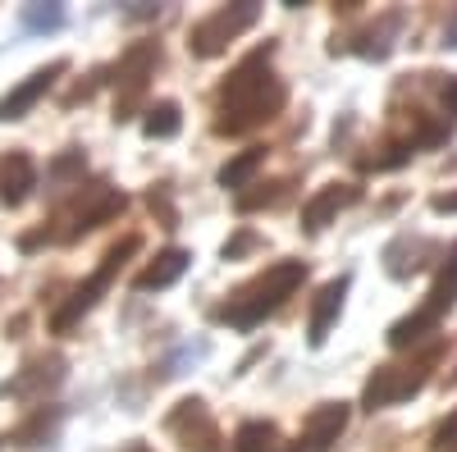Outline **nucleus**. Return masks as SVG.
I'll list each match as a JSON object with an SVG mask.
<instances>
[{
	"instance_id": "20e7f679",
	"label": "nucleus",
	"mask_w": 457,
	"mask_h": 452,
	"mask_svg": "<svg viewBox=\"0 0 457 452\" xmlns=\"http://www.w3.org/2000/svg\"><path fill=\"white\" fill-rule=\"evenodd\" d=\"M129 251H137V238H124L120 247H114V251L101 260V270H96V275H92V279H87L79 292L69 297V307H60V311H55V320H51V325H55V333H64V329H69L73 320H79L83 311H92V307H96V297L105 292V284L114 279V270L124 266V256H129Z\"/></svg>"
},
{
	"instance_id": "7ed1b4c3",
	"label": "nucleus",
	"mask_w": 457,
	"mask_h": 452,
	"mask_svg": "<svg viewBox=\"0 0 457 452\" xmlns=\"http://www.w3.org/2000/svg\"><path fill=\"white\" fill-rule=\"evenodd\" d=\"M256 19H261V10L252 5V0H243V5H224V10H215L211 19H202L193 32H187V51L211 60V55H220L228 42H234L238 32H247Z\"/></svg>"
},
{
	"instance_id": "0eeeda50",
	"label": "nucleus",
	"mask_w": 457,
	"mask_h": 452,
	"mask_svg": "<svg viewBox=\"0 0 457 452\" xmlns=\"http://www.w3.org/2000/svg\"><path fill=\"white\" fill-rule=\"evenodd\" d=\"M361 197V187H348V183H329V187H320V193L302 206V229L307 234H320L325 224L343 210V206H353Z\"/></svg>"
},
{
	"instance_id": "5701e85b",
	"label": "nucleus",
	"mask_w": 457,
	"mask_h": 452,
	"mask_svg": "<svg viewBox=\"0 0 457 452\" xmlns=\"http://www.w3.org/2000/svg\"><path fill=\"white\" fill-rule=\"evenodd\" d=\"M444 110L457 115V78H448V87H444Z\"/></svg>"
},
{
	"instance_id": "9b49d317",
	"label": "nucleus",
	"mask_w": 457,
	"mask_h": 452,
	"mask_svg": "<svg viewBox=\"0 0 457 452\" xmlns=\"http://www.w3.org/2000/svg\"><path fill=\"white\" fill-rule=\"evenodd\" d=\"M187 260H193V256H187L183 247L161 251V256H156V260H151V266L137 275V288H142V292H151V288H170V284L187 270Z\"/></svg>"
},
{
	"instance_id": "6e6552de",
	"label": "nucleus",
	"mask_w": 457,
	"mask_h": 452,
	"mask_svg": "<svg viewBox=\"0 0 457 452\" xmlns=\"http://www.w3.org/2000/svg\"><path fill=\"white\" fill-rule=\"evenodd\" d=\"M60 73H64V64H51V69H37V73H32L28 83H19V87H14V92L5 96V101H0V119H5V124H10V119H23L28 110H32L37 101H42V96L51 92V83L60 78Z\"/></svg>"
},
{
	"instance_id": "f03ea898",
	"label": "nucleus",
	"mask_w": 457,
	"mask_h": 452,
	"mask_svg": "<svg viewBox=\"0 0 457 452\" xmlns=\"http://www.w3.org/2000/svg\"><path fill=\"white\" fill-rule=\"evenodd\" d=\"M302 279H307V266H302V260H279V266H270L247 292H238V301H234V307H224L220 320H228L234 329H252L270 311H279L284 301L302 288Z\"/></svg>"
},
{
	"instance_id": "aec40b11",
	"label": "nucleus",
	"mask_w": 457,
	"mask_h": 452,
	"mask_svg": "<svg viewBox=\"0 0 457 452\" xmlns=\"http://www.w3.org/2000/svg\"><path fill=\"white\" fill-rule=\"evenodd\" d=\"M435 452H457V411L435 430Z\"/></svg>"
},
{
	"instance_id": "2eb2a0df",
	"label": "nucleus",
	"mask_w": 457,
	"mask_h": 452,
	"mask_svg": "<svg viewBox=\"0 0 457 452\" xmlns=\"http://www.w3.org/2000/svg\"><path fill=\"white\" fill-rule=\"evenodd\" d=\"M60 384L64 380V361L60 357H51V361H32L28 366V374H19V380H10L5 384V393H32V384Z\"/></svg>"
},
{
	"instance_id": "b1692460",
	"label": "nucleus",
	"mask_w": 457,
	"mask_h": 452,
	"mask_svg": "<svg viewBox=\"0 0 457 452\" xmlns=\"http://www.w3.org/2000/svg\"><path fill=\"white\" fill-rule=\"evenodd\" d=\"M453 384H457V370H453Z\"/></svg>"
},
{
	"instance_id": "ddd939ff",
	"label": "nucleus",
	"mask_w": 457,
	"mask_h": 452,
	"mask_svg": "<svg viewBox=\"0 0 457 452\" xmlns=\"http://www.w3.org/2000/svg\"><path fill=\"white\" fill-rule=\"evenodd\" d=\"M275 443H279V430L270 421H247L234 434V452H275Z\"/></svg>"
},
{
	"instance_id": "f3484780",
	"label": "nucleus",
	"mask_w": 457,
	"mask_h": 452,
	"mask_svg": "<svg viewBox=\"0 0 457 452\" xmlns=\"http://www.w3.org/2000/svg\"><path fill=\"white\" fill-rule=\"evenodd\" d=\"M435 325H439L435 316L416 311V316H407V320H398V325L389 329V343H394V348H411V343H421V338H426Z\"/></svg>"
},
{
	"instance_id": "a211bd4d",
	"label": "nucleus",
	"mask_w": 457,
	"mask_h": 452,
	"mask_svg": "<svg viewBox=\"0 0 457 452\" xmlns=\"http://www.w3.org/2000/svg\"><path fill=\"white\" fill-rule=\"evenodd\" d=\"M23 28L28 32H55L60 23H64V10L60 5H23Z\"/></svg>"
},
{
	"instance_id": "39448f33",
	"label": "nucleus",
	"mask_w": 457,
	"mask_h": 452,
	"mask_svg": "<svg viewBox=\"0 0 457 452\" xmlns=\"http://www.w3.org/2000/svg\"><path fill=\"white\" fill-rule=\"evenodd\" d=\"M426 389V370H403V366H385L366 380V393H361V407L366 411H379V407H394V402H407Z\"/></svg>"
},
{
	"instance_id": "6ab92c4d",
	"label": "nucleus",
	"mask_w": 457,
	"mask_h": 452,
	"mask_svg": "<svg viewBox=\"0 0 457 452\" xmlns=\"http://www.w3.org/2000/svg\"><path fill=\"white\" fill-rule=\"evenodd\" d=\"M51 434V416H46V411H37V416L23 425V430H14V443H23V448H32L37 439H46Z\"/></svg>"
},
{
	"instance_id": "dca6fc26",
	"label": "nucleus",
	"mask_w": 457,
	"mask_h": 452,
	"mask_svg": "<svg viewBox=\"0 0 457 452\" xmlns=\"http://www.w3.org/2000/svg\"><path fill=\"white\" fill-rule=\"evenodd\" d=\"M146 137H174L183 128V115H179V105L174 101H161V105H151L146 110V119H142Z\"/></svg>"
},
{
	"instance_id": "9d476101",
	"label": "nucleus",
	"mask_w": 457,
	"mask_h": 452,
	"mask_svg": "<svg viewBox=\"0 0 457 452\" xmlns=\"http://www.w3.org/2000/svg\"><path fill=\"white\" fill-rule=\"evenodd\" d=\"M32 187H37V169H32L28 156H5V160H0V201L19 206Z\"/></svg>"
},
{
	"instance_id": "412c9836",
	"label": "nucleus",
	"mask_w": 457,
	"mask_h": 452,
	"mask_svg": "<svg viewBox=\"0 0 457 452\" xmlns=\"http://www.w3.org/2000/svg\"><path fill=\"white\" fill-rule=\"evenodd\" d=\"M252 247H256V234H247V229H243L234 242H224V260H234V256H243V251H252Z\"/></svg>"
},
{
	"instance_id": "4468645a",
	"label": "nucleus",
	"mask_w": 457,
	"mask_h": 452,
	"mask_svg": "<svg viewBox=\"0 0 457 452\" xmlns=\"http://www.w3.org/2000/svg\"><path fill=\"white\" fill-rule=\"evenodd\" d=\"M261 165H265V151H261V146H252V151H243V156H234V160H228V165L220 169V183H224V187H234V193H243L247 178H252Z\"/></svg>"
},
{
	"instance_id": "4be33fe9",
	"label": "nucleus",
	"mask_w": 457,
	"mask_h": 452,
	"mask_svg": "<svg viewBox=\"0 0 457 452\" xmlns=\"http://www.w3.org/2000/svg\"><path fill=\"white\" fill-rule=\"evenodd\" d=\"M430 206H435L439 215H457V193H439V197H435Z\"/></svg>"
},
{
	"instance_id": "f257e3e1",
	"label": "nucleus",
	"mask_w": 457,
	"mask_h": 452,
	"mask_svg": "<svg viewBox=\"0 0 457 452\" xmlns=\"http://www.w3.org/2000/svg\"><path fill=\"white\" fill-rule=\"evenodd\" d=\"M270 51H275V46L252 51V55L234 69V78L220 87V105H224V119L215 124L220 133H247V128H256V124H265V119L279 115V105H284L288 92H284L279 78H270V73H265V60H270Z\"/></svg>"
},
{
	"instance_id": "423d86ee",
	"label": "nucleus",
	"mask_w": 457,
	"mask_h": 452,
	"mask_svg": "<svg viewBox=\"0 0 457 452\" xmlns=\"http://www.w3.org/2000/svg\"><path fill=\"white\" fill-rule=\"evenodd\" d=\"M343 425H348V402H325L307 416V430H302L293 452H329V443H338Z\"/></svg>"
},
{
	"instance_id": "1a4fd4ad",
	"label": "nucleus",
	"mask_w": 457,
	"mask_h": 452,
	"mask_svg": "<svg viewBox=\"0 0 457 452\" xmlns=\"http://www.w3.org/2000/svg\"><path fill=\"white\" fill-rule=\"evenodd\" d=\"M343 297H348V275H338L329 279L320 292H316V307H312V325H307V338H312V348H320L325 338H329V325L338 320L343 311Z\"/></svg>"
},
{
	"instance_id": "f8f14e48",
	"label": "nucleus",
	"mask_w": 457,
	"mask_h": 452,
	"mask_svg": "<svg viewBox=\"0 0 457 452\" xmlns=\"http://www.w3.org/2000/svg\"><path fill=\"white\" fill-rule=\"evenodd\" d=\"M453 301H457V242H453V251H448V266L439 270V279H435V288H430V301H426V316H444L448 307H453Z\"/></svg>"
}]
</instances>
